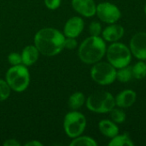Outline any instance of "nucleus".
Here are the masks:
<instances>
[{
  "label": "nucleus",
  "instance_id": "obj_30",
  "mask_svg": "<svg viewBox=\"0 0 146 146\" xmlns=\"http://www.w3.org/2000/svg\"><path fill=\"white\" fill-rule=\"evenodd\" d=\"M145 63H146V62H145Z\"/></svg>",
  "mask_w": 146,
  "mask_h": 146
},
{
  "label": "nucleus",
  "instance_id": "obj_14",
  "mask_svg": "<svg viewBox=\"0 0 146 146\" xmlns=\"http://www.w3.org/2000/svg\"><path fill=\"white\" fill-rule=\"evenodd\" d=\"M21 55L22 58V64L27 67H29L33 65L38 61L40 52L34 44H30L26 46L22 50Z\"/></svg>",
  "mask_w": 146,
  "mask_h": 146
},
{
  "label": "nucleus",
  "instance_id": "obj_21",
  "mask_svg": "<svg viewBox=\"0 0 146 146\" xmlns=\"http://www.w3.org/2000/svg\"><path fill=\"white\" fill-rule=\"evenodd\" d=\"M110 118L111 121H113L115 123H123L126 121L127 118V115L124 112V110H122L121 108L120 109H113L110 112Z\"/></svg>",
  "mask_w": 146,
  "mask_h": 146
},
{
  "label": "nucleus",
  "instance_id": "obj_19",
  "mask_svg": "<svg viewBox=\"0 0 146 146\" xmlns=\"http://www.w3.org/2000/svg\"><path fill=\"white\" fill-rule=\"evenodd\" d=\"M70 146H97L98 143L96 140L89 136H83L82 134L73 139L71 143L69 144Z\"/></svg>",
  "mask_w": 146,
  "mask_h": 146
},
{
  "label": "nucleus",
  "instance_id": "obj_26",
  "mask_svg": "<svg viewBox=\"0 0 146 146\" xmlns=\"http://www.w3.org/2000/svg\"><path fill=\"white\" fill-rule=\"evenodd\" d=\"M61 2L62 0H44L45 7L50 10H55L58 9L61 5Z\"/></svg>",
  "mask_w": 146,
  "mask_h": 146
},
{
  "label": "nucleus",
  "instance_id": "obj_11",
  "mask_svg": "<svg viewBox=\"0 0 146 146\" xmlns=\"http://www.w3.org/2000/svg\"><path fill=\"white\" fill-rule=\"evenodd\" d=\"M73 9L80 15L85 17H92L96 15L97 5L94 0H72Z\"/></svg>",
  "mask_w": 146,
  "mask_h": 146
},
{
  "label": "nucleus",
  "instance_id": "obj_3",
  "mask_svg": "<svg viewBox=\"0 0 146 146\" xmlns=\"http://www.w3.org/2000/svg\"><path fill=\"white\" fill-rule=\"evenodd\" d=\"M86 108L94 113H110L115 106L113 95L105 91H98L92 93L86 100Z\"/></svg>",
  "mask_w": 146,
  "mask_h": 146
},
{
  "label": "nucleus",
  "instance_id": "obj_18",
  "mask_svg": "<svg viewBox=\"0 0 146 146\" xmlns=\"http://www.w3.org/2000/svg\"><path fill=\"white\" fill-rule=\"evenodd\" d=\"M133 78L132 67L127 66L116 70V80L121 83H127Z\"/></svg>",
  "mask_w": 146,
  "mask_h": 146
},
{
  "label": "nucleus",
  "instance_id": "obj_28",
  "mask_svg": "<svg viewBox=\"0 0 146 146\" xmlns=\"http://www.w3.org/2000/svg\"><path fill=\"white\" fill-rule=\"evenodd\" d=\"M24 145L25 146H43V144H42L40 141H38V140H31V141L27 142Z\"/></svg>",
  "mask_w": 146,
  "mask_h": 146
},
{
  "label": "nucleus",
  "instance_id": "obj_20",
  "mask_svg": "<svg viewBox=\"0 0 146 146\" xmlns=\"http://www.w3.org/2000/svg\"><path fill=\"white\" fill-rule=\"evenodd\" d=\"M133 78L136 80H142L146 76V63L143 61H139L134 64L132 68Z\"/></svg>",
  "mask_w": 146,
  "mask_h": 146
},
{
  "label": "nucleus",
  "instance_id": "obj_8",
  "mask_svg": "<svg viewBox=\"0 0 146 146\" xmlns=\"http://www.w3.org/2000/svg\"><path fill=\"white\" fill-rule=\"evenodd\" d=\"M96 15L101 21L108 24L117 22L121 16V13L119 8L109 2H103L98 4L96 9Z\"/></svg>",
  "mask_w": 146,
  "mask_h": 146
},
{
  "label": "nucleus",
  "instance_id": "obj_25",
  "mask_svg": "<svg viewBox=\"0 0 146 146\" xmlns=\"http://www.w3.org/2000/svg\"><path fill=\"white\" fill-rule=\"evenodd\" d=\"M78 46V42L76 40V38H70V37H65L64 40V49L68 50H74Z\"/></svg>",
  "mask_w": 146,
  "mask_h": 146
},
{
  "label": "nucleus",
  "instance_id": "obj_1",
  "mask_svg": "<svg viewBox=\"0 0 146 146\" xmlns=\"http://www.w3.org/2000/svg\"><path fill=\"white\" fill-rule=\"evenodd\" d=\"M33 40L40 54L45 56H54L64 49L65 35L56 28L44 27L36 33Z\"/></svg>",
  "mask_w": 146,
  "mask_h": 146
},
{
  "label": "nucleus",
  "instance_id": "obj_6",
  "mask_svg": "<svg viewBox=\"0 0 146 146\" xmlns=\"http://www.w3.org/2000/svg\"><path fill=\"white\" fill-rule=\"evenodd\" d=\"M86 127V116L77 111L72 110L68 112L63 119V129L66 135L71 139H74L81 135Z\"/></svg>",
  "mask_w": 146,
  "mask_h": 146
},
{
  "label": "nucleus",
  "instance_id": "obj_5",
  "mask_svg": "<svg viewBox=\"0 0 146 146\" xmlns=\"http://www.w3.org/2000/svg\"><path fill=\"white\" fill-rule=\"evenodd\" d=\"M132 52L123 43L114 42L106 50L108 62L115 68L127 67L132 61Z\"/></svg>",
  "mask_w": 146,
  "mask_h": 146
},
{
  "label": "nucleus",
  "instance_id": "obj_16",
  "mask_svg": "<svg viewBox=\"0 0 146 146\" xmlns=\"http://www.w3.org/2000/svg\"><path fill=\"white\" fill-rule=\"evenodd\" d=\"M86 97L80 92H74L68 98V105L71 110H78L86 104Z\"/></svg>",
  "mask_w": 146,
  "mask_h": 146
},
{
  "label": "nucleus",
  "instance_id": "obj_7",
  "mask_svg": "<svg viewBox=\"0 0 146 146\" xmlns=\"http://www.w3.org/2000/svg\"><path fill=\"white\" fill-rule=\"evenodd\" d=\"M91 77L101 86H108L116 80V68L109 62H98L91 68Z\"/></svg>",
  "mask_w": 146,
  "mask_h": 146
},
{
  "label": "nucleus",
  "instance_id": "obj_9",
  "mask_svg": "<svg viewBox=\"0 0 146 146\" xmlns=\"http://www.w3.org/2000/svg\"><path fill=\"white\" fill-rule=\"evenodd\" d=\"M132 55L139 60H146V33L139 32L135 33L130 40L129 47Z\"/></svg>",
  "mask_w": 146,
  "mask_h": 146
},
{
  "label": "nucleus",
  "instance_id": "obj_12",
  "mask_svg": "<svg viewBox=\"0 0 146 146\" xmlns=\"http://www.w3.org/2000/svg\"><path fill=\"white\" fill-rule=\"evenodd\" d=\"M124 33L125 30L122 26L120 24L112 23L102 31V36L104 41L114 43L120 40L123 37Z\"/></svg>",
  "mask_w": 146,
  "mask_h": 146
},
{
  "label": "nucleus",
  "instance_id": "obj_17",
  "mask_svg": "<svg viewBox=\"0 0 146 146\" xmlns=\"http://www.w3.org/2000/svg\"><path fill=\"white\" fill-rule=\"evenodd\" d=\"M109 145L110 146H133L134 145L133 141L132 140V139L130 138L129 133H125L123 134H120L119 133L115 136L114 138H112L110 139V141L109 142Z\"/></svg>",
  "mask_w": 146,
  "mask_h": 146
},
{
  "label": "nucleus",
  "instance_id": "obj_24",
  "mask_svg": "<svg viewBox=\"0 0 146 146\" xmlns=\"http://www.w3.org/2000/svg\"><path fill=\"white\" fill-rule=\"evenodd\" d=\"M102 31V26L98 21H92L89 25V33L91 36H100Z\"/></svg>",
  "mask_w": 146,
  "mask_h": 146
},
{
  "label": "nucleus",
  "instance_id": "obj_10",
  "mask_svg": "<svg viewBox=\"0 0 146 146\" xmlns=\"http://www.w3.org/2000/svg\"><path fill=\"white\" fill-rule=\"evenodd\" d=\"M85 22L84 20L80 16H73L69 18L63 27V34L65 37L77 38L84 30Z\"/></svg>",
  "mask_w": 146,
  "mask_h": 146
},
{
  "label": "nucleus",
  "instance_id": "obj_29",
  "mask_svg": "<svg viewBox=\"0 0 146 146\" xmlns=\"http://www.w3.org/2000/svg\"><path fill=\"white\" fill-rule=\"evenodd\" d=\"M144 10H145V14L146 15V4H145V9H144Z\"/></svg>",
  "mask_w": 146,
  "mask_h": 146
},
{
  "label": "nucleus",
  "instance_id": "obj_27",
  "mask_svg": "<svg viewBox=\"0 0 146 146\" xmlns=\"http://www.w3.org/2000/svg\"><path fill=\"white\" fill-rule=\"evenodd\" d=\"M3 146H21V143L15 139H8L3 142Z\"/></svg>",
  "mask_w": 146,
  "mask_h": 146
},
{
  "label": "nucleus",
  "instance_id": "obj_4",
  "mask_svg": "<svg viewBox=\"0 0 146 146\" xmlns=\"http://www.w3.org/2000/svg\"><path fill=\"white\" fill-rule=\"evenodd\" d=\"M5 80L12 91L15 92H24L30 84V73L27 67L23 64L11 66L6 72Z\"/></svg>",
  "mask_w": 146,
  "mask_h": 146
},
{
  "label": "nucleus",
  "instance_id": "obj_2",
  "mask_svg": "<svg viewBox=\"0 0 146 146\" xmlns=\"http://www.w3.org/2000/svg\"><path fill=\"white\" fill-rule=\"evenodd\" d=\"M106 44L100 36H90L79 46L78 56L86 64H94L102 60L106 54Z\"/></svg>",
  "mask_w": 146,
  "mask_h": 146
},
{
  "label": "nucleus",
  "instance_id": "obj_13",
  "mask_svg": "<svg viewBox=\"0 0 146 146\" xmlns=\"http://www.w3.org/2000/svg\"><path fill=\"white\" fill-rule=\"evenodd\" d=\"M137 98V94L133 90L126 89L119 92L115 98V106L121 109H127L132 107Z\"/></svg>",
  "mask_w": 146,
  "mask_h": 146
},
{
  "label": "nucleus",
  "instance_id": "obj_23",
  "mask_svg": "<svg viewBox=\"0 0 146 146\" xmlns=\"http://www.w3.org/2000/svg\"><path fill=\"white\" fill-rule=\"evenodd\" d=\"M8 62L11 66H16L22 64L21 55L17 52H11L8 56Z\"/></svg>",
  "mask_w": 146,
  "mask_h": 146
},
{
  "label": "nucleus",
  "instance_id": "obj_22",
  "mask_svg": "<svg viewBox=\"0 0 146 146\" xmlns=\"http://www.w3.org/2000/svg\"><path fill=\"white\" fill-rule=\"evenodd\" d=\"M11 88L5 80L0 79V102L5 101L9 98L11 93Z\"/></svg>",
  "mask_w": 146,
  "mask_h": 146
},
{
  "label": "nucleus",
  "instance_id": "obj_15",
  "mask_svg": "<svg viewBox=\"0 0 146 146\" xmlns=\"http://www.w3.org/2000/svg\"><path fill=\"white\" fill-rule=\"evenodd\" d=\"M98 129L100 133L110 139L114 138L119 133V127L113 121L110 120H102L98 123Z\"/></svg>",
  "mask_w": 146,
  "mask_h": 146
}]
</instances>
